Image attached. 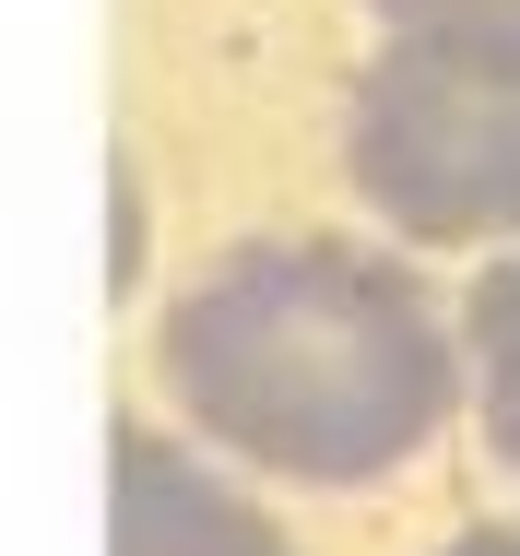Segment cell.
Returning <instances> with one entry per match:
<instances>
[{
    "mask_svg": "<svg viewBox=\"0 0 520 556\" xmlns=\"http://www.w3.org/2000/svg\"><path fill=\"white\" fill-rule=\"evenodd\" d=\"M166 391L213 450L296 485L415 462L461 403V332L355 237H249L166 308Z\"/></svg>",
    "mask_w": 520,
    "mask_h": 556,
    "instance_id": "cell-1",
    "label": "cell"
},
{
    "mask_svg": "<svg viewBox=\"0 0 520 556\" xmlns=\"http://www.w3.org/2000/svg\"><path fill=\"white\" fill-rule=\"evenodd\" d=\"M343 166H355L367 214L426 237V249L520 237V60L391 48L355 84Z\"/></svg>",
    "mask_w": 520,
    "mask_h": 556,
    "instance_id": "cell-2",
    "label": "cell"
},
{
    "mask_svg": "<svg viewBox=\"0 0 520 556\" xmlns=\"http://www.w3.org/2000/svg\"><path fill=\"white\" fill-rule=\"evenodd\" d=\"M106 545L118 556H296L213 462H190L154 427H118V485H106Z\"/></svg>",
    "mask_w": 520,
    "mask_h": 556,
    "instance_id": "cell-3",
    "label": "cell"
},
{
    "mask_svg": "<svg viewBox=\"0 0 520 556\" xmlns=\"http://www.w3.org/2000/svg\"><path fill=\"white\" fill-rule=\"evenodd\" d=\"M461 391L485 415V450L520 473V249L473 273V308H461Z\"/></svg>",
    "mask_w": 520,
    "mask_h": 556,
    "instance_id": "cell-4",
    "label": "cell"
},
{
    "mask_svg": "<svg viewBox=\"0 0 520 556\" xmlns=\"http://www.w3.org/2000/svg\"><path fill=\"white\" fill-rule=\"evenodd\" d=\"M391 24V48H473V60H520V0H367Z\"/></svg>",
    "mask_w": 520,
    "mask_h": 556,
    "instance_id": "cell-5",
    "label": "cell"
},
{
    "mask_svg": "<svg viewBox=\"0 0 520 556\" xmlns=\"http://www.w3.org/2000/svg\"><path fill=\"white\" fill-rule=\"evenodd\" d=\"M437 556H520V521H473L461 545H437Z\"/></svg>",
    "mask_w": 520,
    "mask_h": 556,
    "instance_id": "cell-6",
    "label": "cell"
}]
</instances>
